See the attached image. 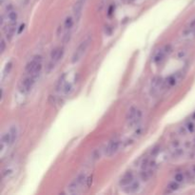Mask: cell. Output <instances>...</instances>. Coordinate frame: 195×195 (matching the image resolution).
I'll return each mask as SVG.
<instances>
[{"instance_id":"2e32d148","label":"cell","mask_w":195,"mask_h":195,"mask_svg":"<svg viewBox=\"0 0 195 195\" xmlns=\"http://www.w3.org/2000/svg\"><path fill=\"white\" fill-rule=\"evenodd\" d=\"M126 187H127V190H126L127 192L133 193V192H135V191H137L138 187H139V184L137 183V182L133 181L131 184H129V186H127Z\"/></svg>"},{"instance_id":"277c9868","label":"cell","mask_w":195,"mask_h":195,"mask_svg":"<svg viewBox=\"0 0 195 195\" xmlns=\"http://www.w3.org/2000/svg\"><path fill=\"white\" fill-rule=\"evenodd\" d=\"M88 181L87 175L86 173H81L79 174L76 178H74L73 180V182L68 186L67 188V192L70 194H74V193H78L79 190L82 188V187L84 186V184Z\"/></svg>"},{"instance_id":"30bf717a","label":"cell","mask_w":195,"mask_h":195,"mask_svg":"<svg viewBox=\"0 0 195 195\" xmlns=\"http://www.w3.org/2000/svg\"><path fill=\"white\" fill-rule=\"evenodd\" d=\"M180 78H181V74L180 73H175V74H173V75H170L167 80H166L165 85L167 86L168 88L173 87L174 85H176L178 81L180 80Z\"/></svg>"},{"instance_id":"ffe728a7","label":"cell","mask_w":195,"mask_h":195,"mask_svg":"<svg viewBox=\"0 0 195 195\" xmlns=\"http://www.w3.org/2000/svg\"><path fill=\"white\" fill-rule=\"evenodd\" d=\"M185 180V174L181 173V172H179V173H176L174 176V181L178 182L179 184H181L182 182H183Z\"/></svg>"},{"instance_id":"44dd1931","label":"cell","mask_w":195,"mask_h":195,"mask_svg":"<svg viewBox=\"0 0 195 195\" xmlns=\"http://www.w3.org/2000/svg\"><path fill=\"white\" fill-rule=\"evenodd\" d=\"M5 49H6L5 40H4V39H2V40H1V49H0V51H1V53H4V51H5Z\"/></svg>"},{"instance_id":"9a60e30c","label":"cell","mask_w":195,"mask_h":195,"mask_svg":"<svg viewBox=\"0 0 195 195\" xmlns=\"http://www.w3.org/2000/svg\"><path fill=\"white\" fill-rule=\"evenodd\" d=\"M195 129V124L193 122H188L187 123L184 127L181 128V132L182 133H188V132H192Z\"/></svg>"},{"instance_id":"e0dca14e","label":"cell","mask_w":195,"mask_h":195,"mask_svg":"<svg viewBox=\"0 0 195 195\" xmlns=\"http://www.w3.org/2000/svg\"><path fill=\"white\" fill-rule=\"evenodd\" d=\"M179 183L176 181H173L171 182V183H170V185L167 187V190H166V192L168 193H171V192H174L175 190H178V187H179Z\"/></svg>"},{"instance_id":"9c48e42d","label":"cell","mask_w":195,"mask_h":195,"mask_svg":"<svg viewBox=\"0 0 195 195\" xmlns=\"http://www.w3.org/2000/svg\"><path fill=\"white\" fill-rule=\"evenodd\" d=\"M120 144H121V142H120V140L118 138H113L112 140L108 144V146H107L106 155L112 156L113 154H115L117 152V151L119 149Z\"/></svg>"},{"instance_id":"ac0fdd59","label":"cell","mask_w":195,"mask_h":195,"mask_svg":"<svg viewBox=\"0 0 195 195\" xmlns=\"http://www.w3.org/2000/svg\"><path fill=\"white\" fill-rule=\"evenodd\" d=\"M14 174V170L11 168H5L2 171V179L8 180L12 175Z\"/></svg>"},{"instance_id":"4fadbf2b","label":"cell","mask_w":195,"mask_h":195,"mask_svg":"<svg viewBox=\"0 0 195 195\" xmlns=\"http://www.w3.org/2000/svg\"><path fill=\"white\" fill-rule=\"evenodd\" d=\"M168 48H170V46H166L164 49H161V50L159 51L157 53H156V55L154 56V62L155 63L161 62V61L164 59L165 56L168 53Z\"/></svg>"},{"instance_id":"8fae6325","label":"cell","mask_w":195,"mask_h":195,"mask_svg":"<svg viewBox=\"0 0 195 195\" xmlns=\"http://www.w3.org/2000/svg\"><path fill=\"white\" fill-rule=\"evenodd\" d=\"M133 181H134V176H133L132 172H127L120 181V185L123 187H127L129 184H131Z\"/></svg>"},{"instance_id":"7c38bea8","label":"cell","mask_w":195,"mask_h":195,"mask_svg":"<svg viewBox=\"0 0 195 195\" xmlns=\"http://www.w3.org/2000/svg\"><path fill=\"white\" fill-rule=\"evenodd\" d=\"M15 29H16V23H9V24H7V26H6L5 35L8 40H10V39L12 37V35L14 34Z\"/></svg>"},{"instance_id":"603a6c76","label":"cell","mask_w":195,"mask_h":195,"mask_svg":"<svg viewBox=\"0 0 195 195\" xmlns=\"http://www.w3.org/2000/svg\"><path fill=\"white\" fill-rule=\"evenodd\" d=\"M4 1H5V0H0V2H1V4H3V3H4Z\"/></svg>"},{"instance_id":"52a82bcc","label":"cell","mask_w":195,"mask_h":195,"mask_svg":"<svg viewBox=\"0 0 195 195\" xmlns=\"http://www.w3.org/2000/svg\"><path fill=\"white\" fill-rule=\"evenodd\" d=\"M142 118V112L136 108H131L127 116V121L131 127H135L136 125L140 122Z\"/></svg>"},{"instance_id":"3957f363","label":"cell","mask_w":195,"mask_h":195,"mask_svg":"<svg viewBox=\"0 0 195 195\" xmlns=\"http://www.w3.org/2000/svg\"><path fill=\"white\" fill-rule=\"evenodd\" d=\"M90 42H92V37L90 36H87L82 42H81V43L79 44V46L77 47L75 51H74L73 54V57H71V62L77 63L78 61L82 59V57L86 53L88 48L90 47Z\"/></svg>"},{"instance_id":"ba28073f","label":"cell","mask_w":195,"mask_h":195,"mask_svg":"<svg viewBox=\"0 0 195 195\" xmlns=\"http://www.w3.org/2000/svg\"><path fill=\"white\" fill-rule=\"evenodd\" d=\"M86 1L87 0H76V2L74 3L73 12V17H74V19H75L76 22L79 20L81 15H82V12H83L84 7H85Z\"/></svg>"},{"instance_id":"7402d4cb","label":"cell","mask_w":195,"mask_h":195,"mask_svg":"<svg viewBox=\"0 0 195 195\" xmlns=\"http://www.w3.org/2000/svg\"><path fill=\"white\" fill-rule=\"evenodd\" d=\"M24 27H25V25H21L20 26V29H19V31H18V34H20V32L22 31V30H24Z\"/></svg>"},{"instance_id":"7a4b0ae2","label":"cell","mask_w":195,"mask_h":195,"mask_svg":"<svg viewBox=\"0 0 195 195\" xmlns=\"http://www.w3.org/2000/svg\"><path fill=\"white\" fill-rule=\"evenodd\" d=\"M40 76L39 73H27L19 83V90L22 93H28L32 89V87Z\"/></svg>"},{"instance_id":"6da1fadb","label":"cell","mask_w":195,"mask_h":195,"mask_svg":"<svg viewBox=\"0 0 195 195\" xmlns=\"http://www.w3.org/2000/svg\"><path fill=\"white\" fill-rule=\"evenodd\" d=\"M18 135V129L16 126L11 127L9 129H7L1 136V141H0V155L3 157L7 149H9L14 144V142L17 139Z\"/></svg>"},{"instance_id":"d6986e66","label":"cell","mask_w":195,"mask_h":195,"mask_svg":"<svg viewBox=\"0 0 195 195\" xmlns=\"http://www.w3.org/2000/svg\"><path fill=\"white\" fill-rule=\"evenodd\" d=\"M12 63L10 62V63H8L7 65H6V67H5V69H4V70H3V78H5L7 75H9V73H10V71H11V70H12Z\"/></svg>"},{"instance_id":"5bb4252c","label":"cell","mask_w":195,"mask_h":195,"mask_svg":"<svg viewBox=\"0 0 195 195\" xmlns=\"http://www.w3.org/2000/svg\"><path fill=\"white\" fill-rule=\"evenodd\" d=\"M74 21H75V19H74V17H71V16H68L66 18V20H65L64 24H63L64 31H66V34H68V32L71 30V28L73 27Z\"/></svg>"},{"instance_id":"5b68a950","label":"cell","mask_w":195,"mask_h":195,"mask_svg":"<svg viewBox=\"0 0 195 195\" xmlns=\"http://www.w3.org/2000/svg\"><path fill=\"white\" fill-rule=\"evenodd\" d=\"M42 59L41 55H35L29 61V63L26 65L25 71L26 73H39L40 74L42 70Z\"/></svg>"},{"instance_id":"cb8c5ba5","label":"cell","mask_w":195,"mask_h":195,"mask_svg":"<svg viewBox=\"0 0 195 195\" xmlns=\"http://www.w3.org/2000/svg\"><path fill=\"white\" fill-rule=\"evenodd\" d=\"M124 1H129V0H124Z\"/></svg>"},{"instance_id":"8992f818","label":"cell","mask_w":195,"mask_h":195,"mask_svg":"<svg viewBox=\"0 0 195 195\" xmlns=\"http://www.w3.org/2000/svg\"><path fill=\"white\" fill-rule=\"evenodd\" d=\"M62 55H63V49L62 48L58 47V48L53 49V50L51 51V55H50V61H49L48 66H47L48 71H50L53 69L55 64H56L58 61L61 59Z\"/></svg>"}]
</instances>
